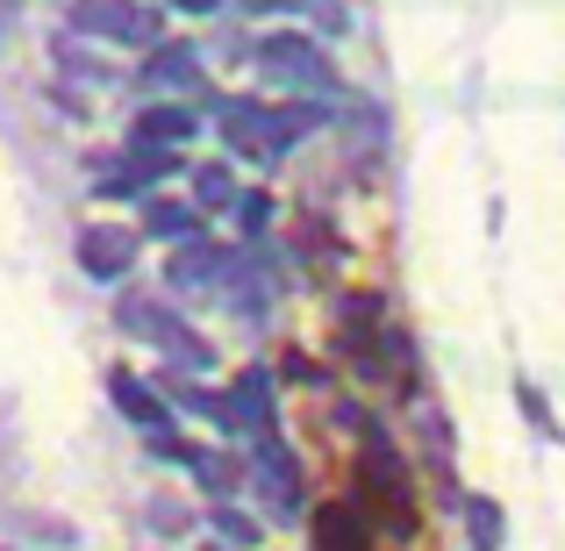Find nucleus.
Instances as JSON below:
<instances>
[{"label": "nucleus", "instance_id": "nucleus-1", "mask_svg": "<svg viewBox=\"0 0 565 551\" xmlns=\"http://www.w3.org/2000/svg\"><path fill=\"white\" fill-rule=\"evenodd\" d=\"M359 509L373 516V530L408 544L415 530H423V516H415V495H408V473H401V458L386 452V437H365V480H359Z\"/></svg>", "mask_w": 565, "mask_h": 551}, {"label": "nucleus", "instance_id": "nucleus-2", "mask_svg": "<svg viewBox=\"0 0 565 551\" xmlns=\"http://www.w3.org/2000/svg\"><path fill=\"white\" fill-rule=\"evenodd\" d=\"M316 551H373V516L351 501H322L316 509Z\"/></svg>", "mask_w": 565, "mask_h": 551}, {"label": "nucleus", "instance_id": "nucleus-3", "mask_svg": "<svg viewBox=\"0 0 565 551\" xmlns=\"http://www.w3.org/2000/svg\"><path fill=\"white\" fill-rule=\"evenodd\" d=\"M72 22H79V29H100V36H122V43H143V36H151V14H137L129 0H79V8H72Z\"/></svg>", "mask_w": 565, "mask_h": 551}, {"label": "nucleus", "instance_id": "nucleus-4", "mask_svg": "<svg viewBox=\"0 0 565 551\" xmlns=\"http://www.w3.org/2000/svg\"><path fill=\"white\" fill-rule=\"evenodd\" d=\"M265 72H279V80H301V86H330L322 51H316V43H301V36H273V43H265Z\"/></svg>", "mask_w": 565, "mask_h": 551}, {"label": "nucleus", "instance_id": "nucleus-5", "mask_svg": "<svg viewBox=\"0 0 565 551\" xmlns=\"http://www.w3.org/2000/svg\"><path fill=\"white\" fill-rule=\"evenodd\" d=\"M129 258H137V236H129V230H86L79 236V265L94 279H115Z\"/></svg>", "mask_w": 565, "mask_h": 551}, {"label": "nucleus", "instance_id": "nucleus-6", "mask_svg": "<svg viewBox=\"0 0 565 551\" xmlns=\"http://www.w3.org/2000/svg\"><path fill=\"white\" fill-rule=\"evenodd\" d=\"M137 137H143V144H186V137H193V115H186V108H151V115L137 123Z\"/></svg>", "mask_w": 565, "mask_h": 551}, {"label": "nucleus", "instance_id": "nucleus-7", "mask_svg": "<svg viewBox=\"0 0 565 551\" xmlns=\"http://www.w3.org/2000/svg\"><path fill=\"white\" fill-rule=\"evenodd\" d=\"M115 401H122V409H129V415H137V423H143V430H158V423H166V409H158V401H151V394H143V386H137V380H129V372H115Z\"/></svg>", "mask_w": 565, "mask_h": 551}, {"label": "nucleus", "instance_id": "nucleus-8", "mask_svg": "<svg viewBox=\"0 0 565 551\" xmlns=\"http://www.w3.org/2000/svg\"><path fill=\"white\" fill-rule=\"evenodd\" d=\"M151 80L158 86H186L193 80V51H186V43H180V51H158L151 57Z\"/></svg>", "mask_w": 565, "mask_h": 551}, {"label": "nucleus", "instance_id": "nucleus-9", "mask_svg": "<svg viewBox=\"0 0 565 551\" xmlns=\"http://www.w3.org/2000/svg\"><path fill=\"white\" fill-rule=\"evenodd\" d=\"M466 516H472V538H480V551H494V544H501V509L472 495V501H466Z\"/></svg>", "mask_w": 565, "mask_h": 551}, {"label": "nucleus", "instance_id": "nucleus-10", "mask_svg": "<svg viewBox=\"0 0 565 551\" xmlns=\"http://www.w3.org/2000/svg\"><path fill=\"white\" fill-rule=\"evenodd\" d=\"M193 193H201V208H222V201H230V172H222V166H207L201 180H193Z\"/></svg>", "mask_w": 565, "mask_h": 551}, {"label": "nucleus", "instance_id": "nucleus-11", "mask_svg": "<svg viewBox=\"0 0 565 551\" xmlns=\"http://www.w3.org/2000/svg\"><path fill=\"white\" fill-rule=\"evenodd\" d=\"M186 222H193V215H186V208H172V201H166V208H151V230H158V236L186 230Z\"/></svg>", "mask_w": 565, "mask_h": 551}, {"label": "nucleus", "instance_id": "nucleus-12", "mask_svg": "<svg viewBox=\"0 0 565 551\" xmlns=\"http://www.w3.org/2000/svg\"><path fill=\"white\" fill-rule=\"evenodd\" d=\"M172 8H186V14H207V8H222V0H172Z\"/></svg>", "mask_w": 565, "mask_h": 551}]
</instances>
